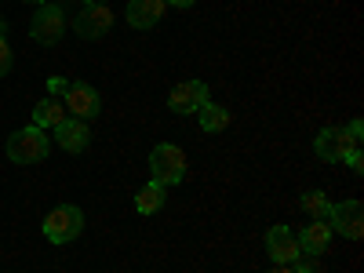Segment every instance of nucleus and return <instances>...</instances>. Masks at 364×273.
I'll return each instance as SVG.
<instances>
[{"label": "nucleus", "mask_w": 364, "mask_h": 273, "mask_svg": "<svg viewBox=\"0 0 364 273\" xmlns=\"http://www.w3.org/2000/svg\"><path fill=\"white\" fill-rule=\"evenodd\" d=\"M48 154H51V139H48V132H41L33 124L8 135V161H15V164H44Z\"/></svg>", "instance_id": "1"}, {"label": "nucleus", "mask_w": 364, "mask_h": 273, "mask_svg": "<svg viewBox=\"0 0 364 273\" xmlns=\"http://www.w3.org/2000/svg\"><path fill=\"white\" fill-rule=\"evenodd\" d=\"M186 154H182V146L175 142H161L149 149V175H154V182H161V186H178L182 178H186Z\"/></svg>", "instance_id": "2"}, {"label": "nucleus", "mask_w": 364, "mask_h": 273, "mask_svg": "<svg viewBox=\"0 0 364 273\" xmlns=\"http://www.w3.org/2000/svg\"><path fill=\"white\" fill-rule=\"evenodd\" d=\"M41 230H44V237L51 240V245H70V240H77L84 233V211L77 204H58L44 215Z\"/></svg>", "instance_id": "3"}, {"label": "nucleus", "mask_w": 364, "mask_h": 273, "mask_svg": "<svg viewBox=\"0 0 364 273\" xmlns=\"http://www.w3.org/2000/svg\"><path fill=\"white\" fill-rule=\"evenodd\" d=\"M70 29V18H66V8L63 4H41L37 8V15L29 18V37H33L37 44H44V48H51V44H58L63 41V33Z\"/></svg>", "instance_id": "4"}, {"label": "nucleus", "mask_w": 364, "mask_h": 273, "mask_svg": "<svg viewBox=\"0 0 364 273\" xmlns=\"http://www.w3.org/2000/svg\"><path fill=\"white\" fill-rule=\"evenodd\" d=\"M70 26L77 29L80 41H99L113 26V8L102 4V0H80V11H77V18Z\"/></svg>", "instance_id": "5"}, {"label": "nucleus", "mask_w": 364, "mask_h": 273, "mask_svg": "<svg viewBox=\"0 0 364 273\" xmlns=\"http://www.w3.org/2000/svg\"><path fill=\"white\" fill-rule=\"evenodd\" d=\"M328 226L331 233H343L346 240H360L364 237V204L357 197L350 200H331V211H328Z\"/></svg>", "instance_id": "6"}, {"label": "nucleus", "mask_w": 364, "mask_h": 273, "mask_svg": "<svg viewBox=\"0 0 364 273\" xmlns=\"http://www.w3.org/2000/svg\"><path fill=\"white\" fill-rule=\"evenodd\" d=\"M63 106L70 117L77 120H95L102 113V95L91 84H80V80H70L66 91H63Z\"/></svg>", "instance_id": "7"}, {"label": "nucleus", "mask_w": 364, "mask_h": 273, "mask_svg": "<svg viewBox=\"0 0 364 273\" xmlns=\"http://www.w3.org/2000/svg\"><path fill=\"white\" fill-rule=\"evenodd\" d=\"M204 102H211V91H208L204 80H178V84L168 91V109L178 113V117L197 113Z\"/></svg>", "instance_id": "8"}, {"label": "nucleus", "mask_w": 364, "mask_h": 273, "mask_svg": "<svg viewBox=\"0 0 364 273\" xmlns=\"http://www.w3.org/2000/svg\"><path fill=\"white\" fill-rule=\"evenodd\" d=\"M350 149H360V146H353L343 128H321V132L314 135V154H317L321 161H328V164H343Z\"/></svg>", "instance_id": "9"}, {"label": "nucleus", "mask_w": 364, "mask_h": 273, "mask_svg": "<svg viewBox=\"0 0 364 273\" xmlns=\"http://www.w3.org/2000/svg\"><path fill=\"white\" fill-rule=\"evenodd\" d=\"M266 255L277 262V266H291L302 259V248H299V240L288 226H269L266 233Z\"/></svg>", "instance_id": "10"}, {"label": "nucleus", "mask_w": 364, "mask_h": 273, "mask_svg": "<svg viewBox=\"0 0 364 273\" xmlns=\"http://www.w3.org/2000/svg\"><path fill=\"white\" fill-rule=\"evenodd\" d=\"M295 240H299L302 255H306V259H317V255H324L328 245H331V226H328L324 219H310L306 226L295 233Z\"/></svg>", "instance_id": "11"}, {"label": "nucleus", "mask_w": 364, "mask_h": 273, "mask_svg": "<svg viewBox=\"0 0 364 273\" xmlns=\"http://www.w3.org/2000/svg\"><path fill=\"white\" fill-rule=\"evenodd\" d=\"M55 142L66 149V154H84L91 146V128L87 120H77V117H66L63 124L55 128Z\"/></svg>", "instance_id": "12"}, {"label": "nucleus", "mask_w": 364, "mask_h": 273, "mask_svg": "<svg viewBox=\"0 0 364 273\" xmlns=\"http://www.w3.org/2000/svg\"><path fill=\"white\" fill-rule=\"evenodd\" d=\"M164 11H168L164 0H128L124 18H128L132 29H154L164 18Z\"/></svg>", "instance_id": "13"}, {"label": "nucleus", "mask_w": 364, "mask_h": 273, "mask_svg": "<svg viewBox=\"0 0 364 273\" xmlns=\"http://www.w3.org/2000/svg\"><path fill=\"white\" fill-rule=\"evenodd\" d=\"M66 117H70L66 106L58 102L55 95H48V99H41V102L33 106V128H41V132H55Z\"/></svg>", "instance_id": "14"}, {"label": "nucleus", "mask_w": 364, "mask_h": 273, "mask_svg": "<svg viewBox=\"0 0 364 273\" xmlns=\"http://www.w3.org/2000/svg\"><path fill=\"white\" fill-rule=\"evenodd\" d=\"M164 204H168V186H161V182H154V178H149L146 186H139V193H135L139 215H157Z\"/></svg>", "instance_id": "15"}, {"label": "nucleus", "mask_w": 364, "mask_h": 273, "mask_svg": "<svg viewBox=\"0 0 364 273\" xmlns=\"http://www.w3.org/2000/svg\"><path fill=\"white\" fill-rule=\"evenodd\" d=\"M197 124H200V132H208V135L226 132V128H230V109L219 106V102H204V106L197 109Z\"/></svg>", "instance_id": "16"}, {"label": "nucleus", "mask_w": 364, "mask_h": 273, "mask_svg": "<svg viewBox=\"0 0 364 273\" xmlns=\"http://www.w3.org/2000/svg\"><path fill=\"white\" fill-rule=\"evenodd\" d=\"M299 204H302V211H306L310 219H324L328 223V211H331V200L321 193V190H306L299 197Z\"/></svg>", "instance_id": "17"}, {"label": "nucleus", "mask_w": 364, "mask_h": 273, "mask_svg": "<svg viewBox=\"0 0 364 273\" xmlns=\"http://www.w3.org/2000/svg\"><path fill=\"white\" fill-rule=\"evenodd\" d=\"M343 132H346V139H350L353 146H364V120H360V117H353Z\"/></svg>", "instance_id": "18"}, {"label": "nucleus", "mask_w": 364, "mask_h": 273, "mask_svg": "<svg viewBox=\"0 0 364 273\" xmlns=\"http://www.w3.org/2000/svg\"><path fill=\"white\" fill-rule=\"evenodd\" d=\"M11 73V44L8 37H0V77H8Z\"/></svg>", "instance_id": "19"}, {"label": "nucleus", "mask_w": 364, "mask_h": 273, "mask_svg": "<svg viewBox=\"0 0 364 273\" xmlns=\"http://www.w3.org/2000/svg\"><path fill=\"white\" fill-rule=\"evenodd\" d=\"M353 175H360L364 171V154H360V149H350V154H346V161H343Z\"/></svg>", "instance_id": "20"}, {"label": "nucleus", "mask_w": 364, "mask_h": 273, "mask_svg": "<svg viewBox=\"0 0 364 273\" xmlns=\"http://www.w3.org/2000/svg\"><path fill=\"white\" fill-rule=\"evenodd\" d=\"M291 269H295V273H321L317 259H306V255H302L299 262H291Z\"/></svg>", "instance_id": "21"}, {"label": "nucleus", "mask_w": 364, "mask_h": 273, "mask_svg": "<svg viewBox=\"0 0 364 273\" xmlns=\"http://www.w3.org/2000/svg\"><path fill=\"white\" fill-rule=\"evenodd\" d=\"M66 77H48V95H63V91H66Z\"/></svg>", "instance_id": "22"}, {"label": "nucleus", "mask_w": 364, "mask_h": 273, "mask_svg": "<svg viewBox=\"0 0 364 273\" xmlns=\"http://www.w3.org/2000/svg\"><path fill=\"white\" fill-rule=\"evenodd\" d=\"M164 4H168V8H178V11H186V8L197 4V0H164Z\"/></svg>", "instance_id": "23"}, {"label": "nucleus", "mask_w": 364, "mask_h": 273, "mask_svg": "<svg viewBox=\"0 0 364 273\" xmlns=\"http://www.w3.org/2000/svg\"><path fill=\"white\" fill-rule=\"evenodd\" d=\"M0 37H8V18L0 15Z\"/></svg>", "instance_id": "24"}, {"label": "nucleus", "mask_w": 364, "mask_h": 273, "mask_svg": "<svg viewBox=\"0 0 364 273\" xmlns=\"http://www.w3.org/2000/svg\"><path fill=\"white\" fill-rule=\"evenodd\" d=\"M269 273H295V269H291V266H273Z\"/></svg>", "instance_id": "25"}, {"label": "nucleus", "mask_w": 364, "mask_h": 273, "mask_svg": "<svg viewBox=\"0 0 364 273\" xmlns=\"http://www.w3.org/2000/svg\"><path fill=\"white\" fill-rule=\"evenodd\" d=\"M22 4H37L41 8V4H51V0H22Z\"/></svg>", "instance_id": "26"}, {"label": "nucleus", "mask_w": 364, "mask_h": 273, "mask_svg": "<svg viewBox=\"0 0 364 273\" xmlns=\"http://www.w3.org/2000/svg\"><path fill=\"white\" fill-rule=\"evenodd\" d=\"M102 4H109V0H102Z\"/></svg>", "instance_id": "27"}]
</instances>
